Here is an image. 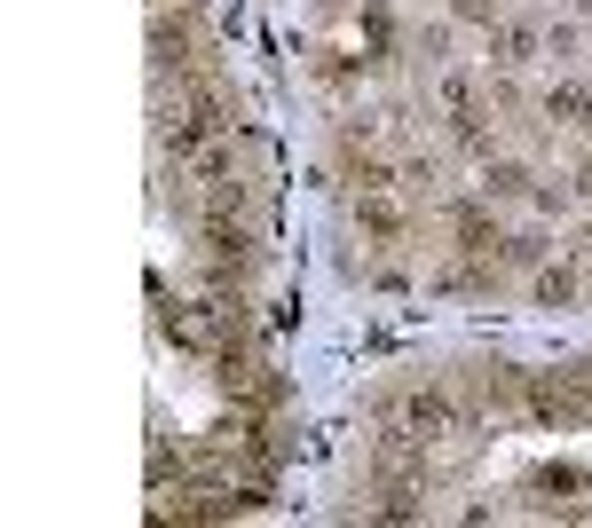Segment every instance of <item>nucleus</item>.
Listing matches in <instances>:
<instances>
[{
	"label": "nucleus",
	"instance_id": "nucleus-1",
	"mask_svg": "<svg viewBox=\"0 0 592 528\" xmlns=\"http://www.w3.org/2000/svg\"><path fill=\"white\" fill-rule=\"evenodd\" d=\"M150 56H158V71H198L206 63V40H198V17H190V0H175V17L158 9V24H150Z\"/></svg>",
	"mask_w": 592,
	"mask_h": 528
},
{
	"label": "nucleus",
	"instance_id": "nucleus-2",
	"mask_svg": "<svg viewBox=\"0 0 592 528\" xmlns=\"http://www.w3.org/2000/svg\"><path fill=\"white\" fill-rule=\"evenodd\" d=\"M221 111H229V103H221V87H206V79L190 71V87H182V111L166 119V142H175V158H190V150H198V142L221 127Z\"/></svg>",
	"mask_w": 592,
	"mask_h": 528
},
{
	"label": "nucleus",
	"instance_id": "nucleus-3",
	"mask_svg": "<svg viewBox=\"0 0 592 528\" xmlns=\"http://www.w3.org/2000/svg\"><path fill=\"white\" fill-rule=\"evenodd\" d=\"M395 410H403V426H411V434H427V442H435V434L458 418V402H451L443 387H418V395H403Z\"/></svg>",
	"mask_w": 592,
	"mask_h": 528
},
{
	"label": "nucleus",
	"instance_id": "nucleus-4",
	"mask_svg": "<svg viewBox=\"0 0 592 528\" xmlns=\"http://www.w3.org/2000/svg\"><path fill=\"white\" fill-rule=\"evenodd\" d=\"M451 237H458V245H466V252H497V245H505V237H497V221H490V206H482V198H458V206H451Z\"/></svg>",
	"mask_w": 592,
	"mask_h": 528
},
{
	"label": "nucleus",
	"instance_id": "nucleus-5",
	"mask_svg": "<svg viewBox=\"0 0 592 528\" xmlns=\"http://www.w3.org/2000/svg\"><path fill=\"white\" fill-rule=\"evenodd\" d=\"M356 221H364V237H379V245L403 237V213H395L387 198H356Z\"/></svg>",
	"mask_w": 592,
	"mask_h": 528
},
{
	"label": "nucleus",
	"instance_id": "nucleus-6",
	"mask_svg": "<svg viewBox=\"0 0 592 528\" xmlns=\"http://www.w3.org/2000/svg\"><path fill=\"white\" fill-rule=\"evenodd\" d=\"M482 198H530V166H514V158H497V166L482 173Z\"/></svg>",
	"mask_w": 592,
	"mask_h": 528
},
{
	"label": "nucleus",
	"instance_id": "nucleus-7",
	"mask_svg": "<svg viewBox=\"0 0 592 528\" xmlns=\"http://www.w3.org/2000/svg\"><path fill=\"white\" fill-rule=\"evenodd\" d=\"M576 300V269H537V308H569Z\"/></svg>",
	"mask_w": 592,
	"mask_h": 528
},
{
	"label": "nucleus",
	"instance_id": "nucleus-8",
	"mask_svg": "<svg viewBox=\"0 0 592 528\" xmlns=\"http://www.w3.org/2000/svg\"><path fill=\"white\" fill-rule=\"evenodd\" d=\"M545 111H553V119H569V127H592V96H576V87H553Z\"/></svg>",
	"mask_w": 592,
	"mask_h": 528
},
{
	"label": "nucleus",
	"instance_id": "nucleus-9",
	"mask_svg": "<svg viewBox=\"0 0 592 528\" xmlns=\"http://www.w3.org/2000/svg\"><path fill=\"white\" fill-rule=\"evenodd\" d=\"M530 48H537V40H530L522 24H505V32H497V71H522V63H530Z\"/></svg>",
	"mask_w": 592,
	"mask_h": 528
},
{
	"label": "nucleus",
	"instance_id": "nucleus-10",
	"mask_svg": "<svg viewBox=\"0 0 592 528\" xmlns=\"http://www.w3.org/2000/svg\"><path fill=\"white\" fill-rule=\"evenodd\" d=\"M451 9H458L466 24H497V0H451Z\"/></svg>",
	"mask_w": 592,
	"mask_h": 528
},
{
	"label": "nucleus",
	"instance_id": "nucleus-11",
	"mask_svg": "<svg viewBox=\"0 0 592 528\" xmlns=\"http://www.w3.org/2000/svg\"><path fill=\"white\" fill-rule=\"evenodd\" d=\"M584 269H592V252H584Z\"/></svg>",
	"mask_w": 592,
	"mask_h": 528
},
{
	"label": "nucleus",
	"instance_id": "nucleus-12",
	"mask_svg": "<svg viewBox=\"0 0 592 528\" xmlns=\"http://www.w3.org/2000/svg\"><path fill=\"white\" fill-rule=\"evenodd\" d=\"M584 9H592V0H584Z\"/></svg>",
	"mask_w": 592,
	"mask_h": 528
}]
</instances>
